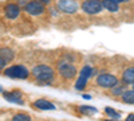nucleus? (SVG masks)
I'll list each match as a JSON object with an SVG mask.
<instances>
[{"mask_svg": "<svg viewBox=\"0 0 134 121\" xmlns=\"http://www.w3.org/2000/svg\"><path fill=\"white\" fill-rule=\"evenodd\" d=\"M113 2H115V3H118V4H119V3H127L129 0H113Z\"/></svg>", "mask_w": 134, "mask_h": 121, "instance_id": "nucleus-22", "label": "nucleus"}, {"mask_svg": "<svg viewBox=\"0 0 134 121\" xmlns=\"http://www.w3.org/2000/svg\"><path fill=\"white\" fill-rule=\"evenodd\" d=\"M125 90V87L122 86V85H114L113 87H110V92L113 96H121L122 93H124Z\"/></svg>", "mask_w": 134, "mask_h": 121, "instance_id": "nucleus-17", "label": "nucleus"}, {"mask_svg": "<svg viewBox=\"0 0 134 121\" xmlns=\"http://www.w3.org/2000/svg\"><path fill=\"white\" fill-rule=\"evenodd\" d=\"M103 8L102 0H83L82 9L88 15H97Z\"/></svg>", "mask_w": 134, "mask_h": 121, "instance_id": "nucleus-3", "label": "nucleus"}, {"mask_svg": "<svg viewBox=\"0 0 134 121\" xmlns=\"http://www.w3.org/2000/svg\"><path fill=\"white\" fill-rule=\"evenodd\" d=\"M133 87H134V83H133Z\"/></svg>", "mask_w": 134, "mask_h": 121, "instance_id": "nucleus-25", "label": "nucleus"}, {"mask_svg": "<svg viewBox=\"0 0 134 121\" xmlns=\"http://www.w3.org/2000/svg\"><path fill=\"white\" fill-rule=\"evenodd\" d=\"M58 71L66 80H71L76 75V67L72 63L66 62V61H62V62L58 63Z\"/></svg>", "mask_w": 134, "mask_h": 121, "instance_id": "nucleus-4", "label": "nucleus"}, {"mask_svg": "<svg viewBox=\"0 0 134 121\" xmlns=\"http://www.w3.org/2000/svg\"><path fill=\"white\" fill-rule=\"evenodd\" d=\"M102 4L107 11H110V12H117V11L119 9L118 3L113 2V0H102Z\"/></svg>", "mask_w": 134, "mask_h": 121, "instance_id": "nucleus-14", "label": "nucleus"}, {"mask_svg": "<svg viewBox=\"0 0 134 121\" xmlns=\"http://www.w3.org/2000/svg\"><path fill=\"white\" fill-rule=\"evenodd\" d=\"M97 83L100 87H105V89H110L113 87L114 85L118 83V78L113 74H109V73H103V74H99L97 77Z\"/></svg>", "mask_w": 134, "mask_h": 121, "instance_id": "nucleus-5", "label": "nucleus"}, {"mask_svg": "<svg viewBox=\"0 0 134 121\" xmlns=\"http://www.w3.org/2000/svg\"><path fill=\"white\" fill-rule=\"evenodd\" d=\"M30 71L26 66L23 65H14L9 66L8 69L4 70V75L9 77V78H18V80H26L28 77Z\"/></svg>", "mask_w": 134, "mask_h": 121, "instance_id": "nucleus-2", "label": "nucleus"}, {"mask_svg": "<svg viewBox=\"0 0 134 121\" xmlns=\"http://www.w3.org/2000/svg\"><path fill=\"white\" fill-rule=\"evenodd\" d=\"M32 75L40 83H50L54 80V70L47 65H38L32 69Z\"/></svg>", "mask_w": 134, "mask_h": 121, "instance_id": "nucleus-1", "label": "nucleus"}, {"mask_svg": "<svg viewBox=\"0 0 134 121\" xmlns=\"http://www.w3.org/2000/svg\"><path fill=\"white\" fill-rule=\"evenodd\" d=\"M122 101L126 104H134V89L133 90H126L121 94Z\"/></svg>", "mask_w": 134, "mask_h": 121, "instance_id": "nucleus-15", "label": "nucleus"}, {"mask_svg": "<svg viewBox=\"0 0 134 121\" xmlns=\"http://www.w3.org/2000/svg\"><path fill=\"white\" fill-rule=\"evenodd\" d=\"M127 120H129V121L134 120V114H130V116H127Z\"/></svg>", "mask_w": 134, "mask_h": 121, "instance_id": "nucleus-24", "label": "nucleus"}, {"mask_svg": "<svg viewBox=\"0 0 134 121\" xmlns=\"http://www.w3.org/2000/svg\"><path fill=\"white\" fill-rule=\"evenodd\" d=\"M16 2H18L16 4H18L19 7H23V8H24V7L30 3V0H16Z\"/></svg>", "mask_w": 134, "mask_h": 121, "instance_id": "nucleus-20", "label": "nucleus"}, {"mask_svg": "<svg viewBox=\"0 0 134 121\" xmlns=\"http://www.w3.org/2000/svg\"><path fill=\"white\" fill-rule=\"evenodd\" d=\"M57 7L59 11H62L64 14H74L78 9V3L75 0H58Z\"/></svg>", "mask_w": 134, "mask_h": 121, "instance_id": "nucleus-8", "label": "nucleus"}, {"mask_svg": "<svg viewBox=\"0 0 134 121\" xmlns=\"http://www.w3.org/2000/svg\"><path fill=\"white\" fill-rule=\"evenodd\" d=\"M5 65H7V62L2 58V57H0V70H2V69H4L5 67Z\"/></svg>", "mask_w": 134, "mask_h": 121, "instance_id": "nucleus-21", "label": "nucleus"}, {"mask_svg": "<svg viewBox=\"0 0 134 121\" xmlns=\"http://www.w3.org/2000/svg\"><path fill=\"white\" fill-rule=\"evenodd\" d=\"M26 12L32 15V16H38L44 12V6L40 0H30V3L24 7Z\"/></svg>", "mask_w": 134, "mask_h": 121, "instance_id": "nucleus-7", "label": "nucleus"}, {"mask_svg": "<svg viewBox=\"0 0 134 121\" xmlns=\"http://www.w3.org/2000/svg\"><path fill=\"white\" fill-rule=\"evenodd\" d=\"M4 14L8 19H16L20 14V7L15 3H9L4 7Z\"/></svg>", "mask_w": 134, "mask_h": 121, "instance_id": "nucleus-10", "label": "nucleus"}, {"mask_svg": "<svg viewBox=\"0 0 134 121\" xmlns=\"http://www.w3.org/2000/svg\"><path fill=\"white\" fill-rule=\"evenodd\" d=\"M40 2H42L43 4H50V3H51V0H40Z\"/></svg>", "mask_w": 134, "mask_h": 121, "instance_id": "nucleus-23", "label": "nucleus"}, {"mask_svg": "<svg viewBox=\"0 0 134 121\" xmlns=\"http://www.w3.org/2000/svg\"><path fill=\"white\" fill-rule=\"evenodd\" d=\"M105 112H106V113H107V114H109L111 118H114V120H118V118H121V114H119V113H117V112L114 111V109H111V108H109V106L105 109Z\"/></svg>", "mask_w": 134, "mask_h": 121, "instance_id": "nucleus-18", "label": "nucleus"}, {"mask_svg": "<svg viewBox=\"0 0 134 121\" xmlns=\"http://www.w3.org/2000/svg\"><path fill=\"white\" fill-rule=\"evenodd\" d=\"M91 74H93V67L91 66H88V65L83 66V69L81 70V74H79V77H78V80H76L75 89L76 90H82L83 87L86 86V82L88 81V78L91 77Z\"/></svg>", "mask_w": 134, "mask_h": 121, "instance_id": "nucleus-6", "label": "nucleus"}, {"mask_svg": "<svg viewBox=\"0 0 134 121\" xmlns=\"http://www.w3.org/2000/svg\"><path fill=\"white\" fill-rule=\"evenodd\" d=\"M32 105H34V108L40 109V111H55V105L51 104V102L47 101V100H43V98H40V100H36Z\"/></svg>", "mask_w": 134, "mask_h": 121, "instance_id": "nucleus-11", "label": "nucleus"}, {"mask_svg": "<svg viewBox=\"0 0 134 121\" xmlns=\"http://www.w3.org/2000/svg\"><path fill=\"white\" fill-rule=\"evenodd\" d=\"M4 98L9 102H14V104H18V105H23L24 104V100H23V94H21L19 90H12V92H4L3 93Z\"/></svg>", "mask_w": 134, "mask_h": 121, "instance_id": "nucleus-9", "label": "nucleus"}, {"mask_svg": "<svg viewBox=\"0 0 134 121\" xmlns=\"http://www.w3.org/2000/svg\"><path fill=\"white\" fill-rule=\"evenodd\" d=\"M30 118L31 117L28 114H26V113H18V114H15L12 117V120H15V121H28Z\"/></svg>", "mask_w": 134, "mask_h": 121, "instance_id": "nucleus-19", "label": "nucleus"}, {"mask_svg": "<svg viewBox=\"0 0 134 121\" xmlns=\"http://www.w3.org/2000/svg\"><path fill=\"white\" fill-rule=\"evenodd\" d=\"M79 112L82 114H87V116H91L94 113H97V109L94 106H79Z\"/></svg>", "mask_w": 134, "mask_h": 121, "instance_id": "nucleus-16", "label": "nucleus"}, {"mask_svg": "<svg viewBox=\"0 0 134 121\" xmlns=\"http://www.w3.org/2000/svg\"><path fill=\"white\" fill-rule=\"evenodd\" d=\"M122 81L126 85H133L134 83V66L127 67L124 73H122Z\"/></svg>", "mask_w": 134, "mask_h": 121, "instance_id": "nucleus-12", "label": "nucleus"}, {"mask_svg": "<svg viewBox=\"0 0 134 121\" xmlns=\"http://www.w3.org/2000/svg\"><path fill=\"white\" fill-rule=\"evenodd\" d=\"M0 57H2L5 62H11L15 57V52L8 47H3V49H0Z\"/></svg>", "mask_w": 134, "mask_h": 121, "instance_id": "nucleus-13", "label": "nucleus"}]
</instances>
